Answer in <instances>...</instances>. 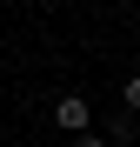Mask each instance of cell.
I'll return each instance as SVG.
<instances>
[{
    "instance_id": "6da1fadb",
    "label": "cell",
    "mask_w": 140,
    "mask_h": 147,
    "mask_svg": "<svg viewBox=\"0 0 140 147\" xmlns=\"http://www.w3.org/2000/svg\"><path fill=\"white\" fill-rule=\"evenodd\" d=\"M54 120H60L67 134H87V100H80V94H67V100L54 107Z\"/></svg>"
},
{
    "instance_id": "7a4b0ae2",
    "label": "cell",
    "mask_w": 140,
    "mask_h": 147,
    "mask_svg": "<svg viewBox=\"0 0 140 147\" xmlns=\"http://www.w3.org/2000/svg\"><path fill=\"white\" fill-rule=\"evenodd\" d=\"M127 107H133V114H140V80H127Z\"/></svg>"
}]
</instances>
